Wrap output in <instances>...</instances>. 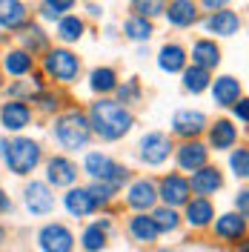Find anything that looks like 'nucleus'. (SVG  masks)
I'll use <instances>...</instances> for the list:
<instances>
[{
    "label": "nucleus",
    "instance_id": "f257e3e1",
    "mask_svg": "<svg viewBox=\"0 0 249 252\" xmlns=\"http://www.w3.org/2000/svg\"><path fill=\"white\" fill-rule=\"evenodd\" d=\"M89 126L103 141H118L135 126V118L126 106L115 103V100H97L89 109Z\"/></svg>",
    "mask_w": 249,
    "mask_h": 252
},
{
    "label": "nucleus",
    "instance_id": "f03ea898",
    "mask_svg": "<svg viewBox=\"0 0 249 252\" xmlns=\"http://www.w3.org/2000/svg\"><path fill=\"white\" fill-rule=\"evenodd\" d=\"M55 138L63 149L69 152H78V149H86V143L92 138V126H89V118L83 112H66L63 118L55 121Z\"/></svg>",
    "mask_w": 249,
    "mask_h": 252
},
{
    "label": "nucleus",
    "instance_id": "7ed1b4c3",
    "mask_svg": "<svg viewBox=\"0 0 249 252\" xmlns=\"http://www.w3.org/2000/svg\"><path fill=\"white\" fill-rule=\"evenodd\" d=\"M3 160L15 175H29L40 163V146L29 138H15L12 143H6Z\"/></svg>",
    "mask_w": 249,
    "mask_h": 252
},
{
    "label": "nucleus",
    "instance_id": "20e7f679",
    "mask_svg": "<svg viewBox=\"0 0 249 252\" xmlns=\"http://www.w3.org/2000/svg\"><path fill=\"white\" fill-rule=\"evenodd\" d=\"M83 169L92 175L94 181H103V184H109V187H115V189H121L126 181H129V169L121 166V163H115V160H112L109 155H103V152H89Z\"/></svg>",
    "mask_w": 249,
    "mask_h": 252
},
{
    "label": "nucleus",
    "instance_id": "39448f33",
    "mask_svg": "<svg viewBox=\"0 0 249 252\" xmlns=\"http://www.w3.org/2000/svg\"><path fill=\"white\" fill-rule=\"evenodd\" d=\"M43 69H46L49 78L61 80V83H72V80H78V75H80V58L72 55L69 49H55V52L46 55Z\"/></svg>",
    "mask_w": 249,
    "mask_h": 252
},
{
    "label": "nucleus",
    "instance_id": "423d86ee",
    "mask_svg": "<svg viewBox=\"0 0 249 252\" xmlns=\"http://www.w3.org/2000/svg\"><path fill=\"white\" fill-rule=\"evenodd\" d=\"M172 155V141L163 132H146L140 138V160L146 166H160Z\"/></svg>",
    "mask_w": 249,
    "mask_h": 252
},
{
    "label": "nucleus",
    "instance_id": "0eeeda50",
    "mask_svg": "<svg viewBox=\"0 0 249 252\" xmlns=\"http://www.w3.org/2000/svg\"><path fill=\"white\" fill-rule=\"evenodd\" d=\"M37 244L43 252H72L75 250V235L63 223H46L37 235Z\"/></svg>",
    "mask_w": 249,
    "mask_h": 252
},
{
    "label": "nucleus",
    "instance_id": "6e6552de",
    "mask_svg": "<svg viewBox=\"0 0 249 252\" xmlns=\"http://www.w3.org/2000/svg\"><path fill=\"white\" fill-rule=\"evenodd\" d=\"M189 195H192V189H189V181L184 175H166L163 181H160V189H157V198H163V206H184L189 201Z\"/></svg>",
    "mask_w": 249,
    "mask_h": 252
},
{
    "label": "nucleus",
    "instance_id": "1a4fd4ad",
    "mask_svg": "<svg viewBox=\"0 0 249 252\" xmlns=\"http://www.w3.org/2000/svg\"><path fill=\"white\" fill-rule=\"evenodd\" d=\"M23 201H26V209H29L31 215H49L55 209V195L40 181H31L29 187L23 189Z\"/></svg>",
    "mask_w": 249,
    "mask_h": 252
},
{
    "label": "nucleus",
    "instance_id": "9d476101",
    "mask_svg": "<svg viewBox=\"0 0 249 252\" xmlns=\"http://www.w3.org/2000/svg\"><path fill=\"white\" fill-rule=\"evenodd\" d=\"M206 129V115L203 112H192V109H181L172 118V132L181 138H198Z\"/></svg>",
    "mask_w": 249,
    "mask_h": 252
},
{
    "label": "nucleus",
    "instance_id": "9b49d317",
    "mask_svg": "<svg viewBox=\"0 0 249 252\" xmlns=\"http://www.w3.org/2000/svg\"><path fill=\"white\" fill-rule=\"evenodd\" d=\"M126 204L132 206V209H138V212H146V209H152V206L157 204V189H155V184H152V181H146V178L135 181V184L129 187Z\"/></svg>",
    "mask_w": 249,
    "mask_h": 252
},
{
    "label": "nucleus",
    "instance_id": "f8f14e48",
    "mask_svg": "<svg viewBox=\"0 0 249 252\" xmlns=\"http://www.w3.org/2000/svg\"><path fill=\"white\" fill-rule=\"evenodd\" d=\"M29 121H31L29 103H23V100H9V103H3V109H0V124L6 126L9 132L26 129Z\"/></svg>",
    "mask_w": 249,
    "mask_h": 252
},
{
    "label": "nucleus",
    "instance_id": "ddd939ff",
    "mask_svg": "<svg viewBox=\"0 0 249 252\" xmlns=\"http://www.w3.org/2000/svg\"><path fill=\"white\" fill-rule=\"evenodd\" d=\"M46 178H49V184H55V187H72L78 181V166L69 158L55 155L46 163Z\"/></svg>",
    "mask_w": 249,
    "mask_h": 252
},
{
    "label": "nucleus",
    "instance_id": "4468645a",
    "mask_svg": "<svg viewBox=\"0 0 249 252\" xmlns=\"http://www.w3.org/2000/svg\"><path fill=\"white\" fill-rule=\"evenodd\" d=\"M220 187H223V175H220L215 166H201V169H195L192 181H189V189H192L195 195H201V198L215 195Z\"/></svg>",
    "mask_w": 249,
    "mask_h": 252
},
{
    "label": "nucleus",
    "instance_id": "2eb2a0df",
    "mask_svg": "<svg viewBox=\"0 0 249 252\" xmlns=\"http://www.w3.org/2000/svg\"><path fill=\"white\" fill-rule=\"evenodd\" d=\"M206 32H212V34H220V37H232L238 34L241 29V17L229 12V9H218V12H212V15L206 17Z\"/></svg>",
    "mask_w": 249,
    "mask_h": 252
},
{
    "label": "nucleus",
    "instance_id": "dca6fc26",
    "mask_svg": "<svg viewBox=\"0 0 249 252\" xmlns=\"http://www.w3.org/2000/svg\"><path fill=\"white\" fill-rule=\"evenodd\" d=\"M206 158H209V149H206L203 143L187 141L178 149V166H181L184 172H195V169L206 166Z\"/></svg>",
    "mask_w": 249,
    "mask_h": 252
},
{
    "label": "nucleus",
    "instance_id": "f3484780",
    "mask_svg": "<svg viewBox=\"0 0 249 252\" xmlns=\"http://www.w3.org/2000/svg\"><path fill=\"white\" fill-rule=\"evenodd\" d=\"M247 232V215H241V212H229V215H220L218 223H215V235L220 241H241Z\"/></svg>",
    "mask_w": 249,
    "mask_h": 252
},
{
    "label": "nucleus",
    "instance_id": "a211bd4d",
    "mask_svg": "<svg viewBox=\"0 0 249 252\" xmlns=\"http://www.w3.org/2000/svg\"><path fill=\"white\" fill-rule=\"evenodd\" d=\"M184 206H187V223L192 229H203L215 218V206L209 204V198H192Z\"/></svg>",
    "mask_w": 249,
    "mask_h": 252
},
{
    "label": "nucleus",
    "instance_id": "6ab92c4d",
    "mask_svg": "<svg viewBox=\"0 0 249 252\" xmlns=\"http://www.w3.org/2000/svg\"><path fill=\"white\" fill-rule=\"evenodd\" d=\"M26 17L23 0H0V29H20Z\"/></svg>",
    "mask_w": 249,
    "mask_h": 252
},
{
    "label": "nucleus",
    "instance_id": "aec40b11",
    "mask_svg": "<svg viewBox=\"0 0 249 252\" xmlns=\"http://www.w3.org/2000/svg\"><path fill=\"white\" fill-rule=\"evenodd\" d=\"M163 12L169 17V23L178 26V29H187V26H192L198 20V12H195V3L192 0H172L169 9H163Z\"/></svg>",
    "mask_w": 249,
    "mask_h": 252
},
{
    "label": "nucleus",
    "instance_id": "412c9836",
    "mask_svg": "<svg viewBox=\"0 0 249 252\" xmlns=\"http://www.w3.org/2000/svg\"><path fill=\"white\" fill-rule=\"evenodd\" d=\"M63 204L69 209V215H75V218H86V215H92L94 209H97L92 201V195L86 189H69L66 198H63Z\"/></svg>",
    "mask_w": 249,
    "mask_h": 252
},
{
    "label": "nucleus",
    "instance_id": "4be33fe9",
    "mask_svg": "<svg viewBox=\"0 0 249 252\" xmlns=\"http://www.w3.org/2000/svg\"><path fill=\"white\" fill-rule=\"evenodd\" d=\"M212 97L218 106H232L235 100H241V83L232 78V75H223V78L215 80L212 86Z\"/></svg>",
    "mask_w": 249,
    "mask_h": 252
},
{
    "label": "nucleus",
    "instance_id": "5701e85b",
    "mask_svg": "<svg viewBox=\"0 0 249 252\" xmlns=\"http://www.w3.org/2000/svg\"><path fill=\"white\" fill-rule=\"evenodd\" d=\"M129 232H132V238L138 241V244H155L157 241V226L155 220H152V215L146 218V212H140V215H135V218L129 220Z\"/></svg>",
    "mask_w": 249,
    "mask_h": 252
},
{
    "label": "nucleus",
    "instance_id": "b1692460",
    "mask_svg": "<svg viewBox=\"0 0 249 252\" xmlns=\"http://www.w3.org/2000/svg\"><path fill=\"white\" fill-rule=\"evenodd\" d=\"M192 63L201 69H215L220 63V49L215 46V40H198L192 46Z\"/></svg>",
    "mask_w": 249,
    "mask_h": 252
},
{
    "label": "nucleus",
    "instance_id": "393cba45",
    "mask_svg": "<svg viewBox=\"0 0 249 252\" xmlns=\"http://www.w3.org/2000/svg\"><path fill=\"white\" fill-rule=\"evenodd\" d=\"M157 66L163 69V72H181L184 66H187V52L184 46H178V43H166V46L160 49V55H157Z\"/></svg>",
    "mask_w": 249,
    "mask_h": 252
},
{
    "label": "nucleus",
    "instance_id": "a878e982",
    "mask_svg": "<svg viewBox=\"0 0 249 252\" xmlns=\"http://www.w3.org/2000/svg\"><path fill=\"white\" fill-rule=\"evenodd\" d=\"M238 141V129L229 121H215V126L209 129V143L215 149H232Z\"/></svg>",
    "mask_w": 249,
    "mask_h": 252
},
{
    "label": "nucleus",
    "instance_id": "bb28decb",
    "mask_svg": "<svg viewBox=\"0 0 249 252\" xmlns=\"http://www.w3.org/2000/svg\"><path fill=\"white\" fill-rule=\"evenodd\" d=\"M89 86H92V92H97V94L115 92V86H118V72L109 69V66H97L92 75H89Z\"/></svg>",
    "mask_w": 249,
    "mask_h": 252
},
{
    "label": "nucleus",
    "instance_id": "cd10ccee",
    "mask_svg": "<svg viewBox=\"0 0 249 252\" xmlns=\"http://www.w3.org/2000/svg\"><path fill=\"white\" fill-rule=\"evenodd\" d=\"M106 229H109V223L103 220V223H92V226H86L83 229V238H80V244H83V250L86 252H100L106 247Z\"/></svg>",
    "mask_w": 249,
    "mask_h": 252
},
{
    "label": "nucleus",
    "instance_id": "c85d7f7f",
    "mask_svg": "<svg viewBox=\"0 0 249 252\" xmlns=\"http://www.w3.org/2000/svg\"><path fill=\"white\" fill-rule=\"evenodd\" d=\"M3 66H6V72L9 75H29L31 66H34V61H31L29 52H23V49H17V52H9L6 55V61H3Z\"/></svg>",
    "mask_w": 249,
    "mask_h": 252
},
{
    "label": "nucleus",
    "instance_id": "c756f323",
    "mask_svg": "<svg viewBox=\"0 0 249 252\" xmlns=\"http://www.w3.org/2000/svg\"><path fill=\"white\" fill-rule=\"evenodd\" d=\"M184 86H187L192 94L203 92V89L209 86V69H201V66L192 63V69H184Z\"/></svg>",
    "mask_w": 249,
    "mask_h": 252
},
{
    "label": "nucleus",
    "instance_id": "7c9ffc66",
    "mask_svg": "<svg viewBox=\"0 0 249 252\" xmlns=\"http://www.w3.org/2000/svg\"><path fill=\"white\" fill-rule=\"evenodd\" d=\"M80 34H83V20L80 17L69 15L58 23V37L63 43H75V40H80Z\"/></svg>",
    "mask_w": 249,
    "mask_h": 252
},
{
    "label": "nucleus",
    "instance_id": "2f4dec72",
    "mask_svg": "<svg viewBox=\"0 0 249 252\" xmlns=\"http://www.w3.org/2000/svg\"><path fill=\"white\" fill-rule=\"evenodd\" d=\"M124 32H126V37H132V40H149L152 37V20L135 15L124 23Z\"/></svg>",
    "mask_w": 249,
    "mask_h": 252
},
{
    "label": "nucleus",
    "instance_id": "473e14b6",
    "mask_svg": "<svg viewBox=\"0 0 249 252\" xmlns=\"http://www.w3.org/2000/svg\"><path fill=\"white\" fill-rule=\"evenodd\" d=\"M152 220H155L157 232H175L178 223H181V215H178L172 206H160V209L152 212Z\"/></svg>",
    "mask_w": 249,
    "mask_h": 252
},
{
    "label": "nucleus",
    "instance_id": "72a5a7b5",
    "mask_svg": "<svg viewBox=\"0 0 249 252\" xmlns=\"http://www.w3.org/2000/svg\"><path fill=\"white\" fill-rule=\"evenodd\" d=\"M163 9H166V0H132V12H138V17H146V20L163 15Z\"/></svg>",
    "mask_w": 249,
    "mask_h": 252
},
{
    "label": "nucleus",
    "instance_id": "f704fd0d",
    "mask_svg": "<svg viewBox=\"0 0 249 252\" xmlns=\"http://www.w3.org/2000/svg\"><path fill=\"white\" fill-rule=\"evenodd\" d=\"M23 52H29V55H34V52H43V49L49 46V37L43 34V29H37V26H29L26 29V34H23Z\"/></svg>",
    "mask_w": 249,
    "mask_h": 252
},
{
    "label": "nucleus",
    "instance_id": "c9c22d12",
    "mask_svg": "<svg viewBox=\"0 0 249 252\" xmlns=\"http://www.w3.org/2000/svg\"><path fill=\"white\" fill-rule=\"evenodd\" d=\"M86 192L92 195L94 206H106V204L112 201V198H115V192H118V189L109 187V184H103V181H94V184H92L89 189H86Z\"/></svg>",
    "mask_w": 249,
    "mask_h": 252
},
{
    "label": "nucleus",
    "instance_id": "e433bc0d",
    "mask_svg": "<svg viewBox=\"0 0 249 252\" xmlns=\"http://www.w3.org/2000/svg\"><path fill=\"white\" fill-rule=\"evenodd\" d=\"M229 166H232L235 178H247L249 175V152L241 146L238 152H232V158H229Z\"/></svg>",
    "mask_w": 249,
    "mask_h": 252
},
{
    "label": "nucleus",
    "instance_id": "4c0bfd02",
    "mask_svg": "<svg viewBox=\"0 0 249 252\" xmlns=\"http://www.w3.org/2000/svg\"><path fill=\"white\" fill-rule=\"evenodd\" d=\"M118 89V94H121V103H135L140 97V83L138 78H132V80H126L124 86H115Z\"/></svg>",
    "mask_w": 249,
    "mask_h": 252
},
{
    "label": "nucleus",
    "instance_id": "58836bf2",
    "mask_svg": "<svg viewBox=\"0 0 249 252\" xmlns=\"http://www.w3.org/2000/svg\"><path fill=\"white\" fill-rule=\"evenodd\" d=\"M72 3H75V0H46L43 15H46V17H61L63 12H69V9H72Z\"/></svg>",
    "mask_w": 249,
    "mask_h": 252
},
{
    "label": "nucleus",
    "instance_id": "ea45409f",
    "mask_svg": "<svg viewBox=\"0 0 249 252\" xmlns=\"http://www.w3.org/2000/svg\"><path fill=\"white\" fill-rule=\"evenodd\" d=\"M235 118H238V121H241V124H247V118H249L247 100H235Z\"/></svg>",
    "mask_w": 249,
    "mask_h": 252
},
{
    "label": "nucleus",
    "instance_id": "a19ab883",
    "mask_svg": "<svg viewBox=\"0 0 249 252\" xmlns=\"http://www.w3.org/2000/svg\"><path fill=\"white\" fill-rule=\"evenodd\" d=\"M40 103H43V109L46 112L58 109V97H55V94H40Z\"/></svg>",
    "mask_w": 249,
    "mask_h": 252
},
{
    "label": "nucleus",
    "instance_id": "79ce46f5",
    "mask_svg": "<svg viewBox=\"0 0 249 252\" xmlns=\"http://www.w3.org/2000/svg\"><path fill=\"white\" fill-rule=\"evenodd\" d=\"M201 3L209 9V12H218V9H226V3H229V0H201Z\"/></svg>",
    "mask_w": 249,
    "mask_h": 252
},
{
    "label": "nucleus",
    "instance_id": "37998d69",
    "mask_svg": "<svg viewBox=\"0 0 249 252\" xmlns=\"http://www.w3.org/2000/svg\"><path fill=\"white\" fill-rule=\"evenodd\" d=\"M247 195H249V192H238V198H235V206L241 209V215H247V204H249Z\"/></svg>",
    "mask_w": 249,
    "mask_h": 252
},
{
    "label": "nucleus",
    "instance_id": "c03bdc74",
    "mask_svg": "<svg viewBox=\"0 0 249 252\" xmlns=\"http://www.w3.org/2000/svg\"><path fill=\"white\" fill-rule=\"evenodd\" d=\"M3 212H12V201H9V195L0 189V215H3Z\"/></svg>",
    "mask_w": 249,
    "mask_h": 252
},
{
    "label": "nucleus",
    "instance_id": "a18cd8bd",
    "mask_svg": "<svg viewBox=\"0 0 249 252\" xmlns=\"http://www.w3.org/2000/svg\"><path fill=\"white\" fill-rule=\"evenodd\" d=\"M3 152H6V143L0 141V158H3Z\"/></svg>",
    "mask_w": 249,
    "mask_h": 252
},
{
    "label": "nucleus",
    "instance_id": "49530a36",
    "mask_svg": "<svg viewBox=\"0 0 249 252\" xmlns=\"http://www.w3.org/2000/svg\"><path fill=\"white\" fill-rule=\"evenodd\" d=\"M3 235H6V229H3V226H0V241H3Z\"/></svg>",
    "mask_w": 249,
    "mask_h": 252
},
{
    "label": "nucleus",
    "instance_id": "de8ad7c7",
    "mask_svg": "<svg viewBox=\"0 0 249 252\" xmlns=\"http://www.w3.org/2000/svg\"><path fill=\"white\" fill-rule=\"evenodd\" d=\"M0 83H3V78H0Z\"/></svg>",
    "mask_w": 249,
    "mask_h": 252
}]
</instances>
